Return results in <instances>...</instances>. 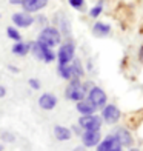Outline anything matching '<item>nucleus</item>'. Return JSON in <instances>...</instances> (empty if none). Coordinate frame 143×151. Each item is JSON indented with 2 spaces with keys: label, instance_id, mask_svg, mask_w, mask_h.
Returning a JSON list of instances; mask_svg holds the SVG:
<instances>
[{
  "label": "nucleus",
  "instance_id": "5",
  "mask_svg": "<svg viewBox=\"0 0 143 151\" xmlns=\"http://www.w3.org/2000/svg\"><path fill=\"white\" fill-rule=\"evenodd\" d=\"M79 125L82 128H85V131L88 129H100L102 127V120L97 117V116H82L79 119Z\"/></svg>",
  "mask_w": 143,
  "mask_h": 151
},
{
  "label": "nucleus",
  "instance_id": "7",
  "mask_svg": "<svg viewBox=\"0 0 143 151\" xmlns=\"http://www.w3.org/2000/svg\"><path fill=\"white\" fill-rule=\"evenodd\" d=\"M74 59V45L66 43L63 46H60L59 51V65H68Z\"/></svg>",
  "mask_w": 143,
  "mask_h": 151
},
{
  "label": "nucleus",
  "instance_id": "16",
  "mask_svg": "<svg viewBox=\"0 0 143 151\" xmlns=\"http://www.w3.org/2000/svg\"><path fill=\"white\" fill-rule=\"evenodd\" d=\"M92 31H94L95 36H99V37H105V36H108V34H109V31H111V26H109V25H106V23L97 22V23L94 25Z\"/></svg>",
  "mask_w": 143,
  "mask_h": 151
},
{
  "label": "nucleus",
  "instance_id": "30",
  "mask_svg": "<svg viewBox=\"0 0 143 151\" xmlns=\"http://www.w3.org/2000/svg\"><path fill=\"white\" fill-rule=\"evenodd\" d=\"M131 151H140V150H137V148H131Z\"/></svg>",
  "mask_w": 143,
  "mask_h": 151
},
{
  "label": "nucleus",
  "instance_id": "8",
  "mask_svg": "<svg viewBox=\"0 0 143 151\" xmlns=\"http://www.w3.org/2000/svg\"><path fill=\"white\" fill-rule=\"evenodd\" d=\"M85 147H95L100 140V129H88L82 136Z\"/></svg>",
  "mask_w": 143,
  "mask_h": 151
},
{
  "label": "nucleus",
  "instance_id": "13",
  "mask_svg": "<svg viewBox=\"0 0 143 151\" xmlns=\"http://www.w3.org/2000/svg\"><path fill=\"white\" fill-rule=\"evenodd\" d=\"M46 3H48V0H25L23 8L26 12H34V11L42 9Z\"/></svg>",
  "mask_w": 143,
  "mask_h": 151
},
{
  "label": "nucleus",
  "instance_id": "29",
  "mask_svg": "<svg viewBox=\"0 0 143 151\" xmlns=\"http://www.w3.org/2000/svg\"><path fill=\"white\" fill-rule=\"evenodd\" d=\"M72 151H85V148H83V147H79V148H76V150H72Z\"/></svg>",
  "mask_w": 143,
  "mask_h": 151
},
{
  "label": "nucleus",
  "instance_id": "10",
  "mask_svg": "<svg viewBox=\"0 0 143 151\" xmlns=\"http://www.w3.org/2000/svg\"><path fill=\"white\" fill-rule=\"evenodd\" d=\"M12 22H14L17 26H22V28H26V26L32 25L34 17L29 14V12H17V14L12 16Z\"/></svg>",
  "mask_w": 143,
  "mask_h": 151
},
{
  "label": "nucleus",
  "instance_id": "31",
  "mask_svg": "<svg viewBox=\"0 0 143 151\" xmlns=\"http://www.w3.org/2000/svg\"><path fill=\"white\" fill-rule=\"evenodd\" d=\"M0 150H2V147H0Z\"/></svg>",
  "mask_w": 143,
  "mask_h": 151
},
{
  "label": "nucleus",
  "instance_id": "22",
  "mask_svg": "<svg viewBox=\"0 0 143 151\" xmlns=\"http://www.w3.org/2000/svg\"><path fill=\"white\" fill-rule=\"evenodd\" d=\"M69 5L79 9V8H82V6H83V0H69Z\"/></svg>",
  "mask_w": 143,
  "mask_h": 151
},
{
  "label": "nucleus",
  "instance_id": "23",
  "mask_svg": "<svg viewBox=\"0 0 143 151\" xmlns=\"http://www.w3.org/2000/svg\"><path fill=\"white\" fill-rule=\"evenodd\" d=\"M29 86L32 88V90H39V88H40L39 80H36V79H29Z\"/></svg>",
  "mask_w": 143,
  "mask_h": 151
},
{
  "label": "nucleus",
  "instance_id": "18",
  "mask_svg": "<svg viewBox=\"0 0 143 151\" xmlns=\"http://www.w3.org/2000/svg\"><path fill=\"white\" fill-rule=\"evenodd\" d=\"M71 71H72V76H74V79H80L82 76H83V68H82V63H80V60H74V63L71 65Z\"/></svg>",
  "mask_w": 143,
  "mask_h": 151
},
{
  "label": "nucleus",
  "instance_id": "20",
  "mask_svg": "<svg viewBox=\"0 0 143 151\" xmlns=\"http://www.w3.org/2000/svg\"><path fill=\"white\" fill-rule=\"evenodd\" d=\"M6 32H8V37H11V39H14V40H20V34H19V31L17 29H14L12 26H9L8 29H6Z\"/></svg>",
  "mask_w": 143,
  "mask_h": 151
},
{
  "label": "nucleus",
  "instance_id": "19",
  "mask_svg": "<svg viewBox=\"0 0 143 151\" xmlns=\"http://www.w3.org/2000/svg\"><path fill=\"white\" fill-rule=\"evenodd\" d=\"M59 74L63 79H71L72 77V71H71V65H59Z\"/></svg>",
  "mask_w": 143,
  "mask_h": 151
},
{
  "label": "nucleus",
  "instance_id": "15",
  "mask_svg": "<svg viewBox=\"0 0 143 151\" xmlns=\"http://www.w3.org/2000/svg\"><path fill=\"white\" fill-rule=\"evenodd\" d=\"M54 134H56V137L59 140H68V139H71V136H72L71 129H68L66 127H60V125H57L54 128Z\"/></svg>",
  "mask_w": 143,
  "mask_h": 151
},
{
  "label": "nucleus",
  "instance_id": "27",
  "mask_svg": "<svg viewBox=\"0 0 143 151\" xmlns=\"http://www.w3.org/2000/svg\"><path fill=\"white\" fill-rule=\"evenodd\" d=\"M139 57H140V60L143 62V46L140 48V52H139Z\"/></svg>",
  "mask_w": 143,
  "mask_h": 151
},
{
  "label": "nucleus",
  "instance_id": "11",
  "mask_svg": "<svg viewBox=\"0 0 143 151\" xmlns=\"http://www.w3.org/2000/svg\"><path fill=\"white\" fill-rule=\"evenodd\" d=\"M39 105L42 109H52L57 105V97L54 94H43L39 99Z\"/></svg>",
  "mask_w": 143,
  "mask_h": 151
},
{
  "label": "nucleus",
  "instance_id": "6",
  "mask_svg": "<svg viewBox=\"0 0 143 151\" xmlns=\"http://www.w3.org/2000/svg\"><path fill=\"white\" fill-rule=\"evenodd\" d=\"M97 151H122V145L115 136H108L103 142L99 143Z\"/></svg>",
  "mask_w": 143,
  "mask_h": 151
},
{
  "label": "nucleus",
  "instance_id": "17",
  "mask_svg": "<svg viewBox=\"0 0 143 151\" xmlns=\"http://www.w3.org/2000/svg\"><path fill=\"white\" fill-rule=\"evenodd\" d=\"M31 50V45L29 43H17L12 46V52L17 54V56H26Z\"/></svg>",
  "mask_w": 143,
  "mask_h": 151
},
{
  "label": "nucleus",
  "instance_id": "24",
  "mask_svg": "<svg viewBox=\"0 0 143 151\" xmlns=\"http://www.w3.org/2000/svg\"><path fill=\"white\" fill-rule=\"evenodd\" d=\"M5 94H6L5 86H2V85H0V99H2V97H5Z\"/></svg>",
  "mask_w": 143,
  "mask_h": 151
},
{
  "label": "nucleus",
  "instance_id": "4",
  "mask_svg": "<svg viewBox=\"0 0 143 151\" xmlns=\"http://www.w3.org/2000/svg\"><path fill=\"white\" fill-rule=\"evenodd\" d=\"M88 100L95 106V108H100L106 104V94L105 91L99 86H92L91 91H89V96H88Z\"/></svg>",
  "mask_w": 143,
  "mask_h": 151
},
{
  "label": "nucleus",
  "instance_id": "28",
  "mask_svg": "<svg viewBox=\"0 0 143 151\" xmlns=\"http://www.w3.org/2000/svg\"><path fill=\"white\" fill-rule=\"evenodd\" d=\"M9 70H11L12 73H19V70H17V68H16V66H9Z\"/></svg>",
  "mask_w": 143,
  "mask_h": 151
},
{
  "label": "nucleus",
  "instance_id": "9",
  "mask_svg": "<svg viewBox=\"0 0 143 151\" xmlns=\"http://www.w3.org/2000/svg\"><path fill=\"white\" fill-rule=\"evenodd\" d=\"M103 119H105L108 123L119 122V119H120V109L115 106V105H108V106L103 109Z\"/></svg>",
  "mask_w": 143,
  "mask_h": 151
},
{
  "label": "nucleus",
  "instance_id": "2",
  "mask_svg": "<svg viewBox=\"0 0 143 151\" xmlns=\"http://www.w3.org/2000/svg\"><path fill=\"white\" fill-rule=\"evenodd\" d=\"M85 96H86V86L82 85L79 82V79H74L66 90V97L71 99V100L80 102V100L85 99Z\"/></svg>",
  "mask_w": 143,
  "mask_h": 151
},
{
  "label": "nucleus",
  "instance_id": "3",
  "mask_svg": "<svg viewBox=\"0 0 143 151\" xmlns=\"http://www.w3.org/2000/svg\"><path fill=\"white\" fill-rule=\"evenodd\" d=\"M31 48H32L34 56H36L37 59H40V60L46 62V63H49V62H52L54 59H56V56H54V52L51 51V48L45 46L43 43H40V42L34 43Z\"/></svg>",
  "mask_w": 143,
  "mask_h": 151
},
{
  "label": "nucleus",
  "instance_id": "26",
  "mask_svg": "<svg viewBox=\"0 0 143 151\" xmlns=\"http://www.w3.org/2000/svg\"><path fill=\"white\" fill-rule=\"evenodd\" d=\"M3 139H6V140H12L14 137H12V136H8V134H3Z\"/></svg>",
  "mask_w": 143,
  "mask_h": 151
},
{
  "label": "nucleus",
  "instance_id": "21",
  "mask_svg": "<svg viewBox=\"0 0 143 151\" xmlns=\"http://www.w3.org/2000/svg\"><path fill=\"white\" fill-rule=\"evenodd\" d=\"M100 12H102V5H97V6H94V8L91 9V16L92 17H99Z\"/></svg>",
  "mask_w": 143,
  "mask_h": 151
},
{
  "label": "nucleus",
  "instance_id": "14",
  "mask_svg": "<svg viewBox=\"0 0 143 151\" xmlns=\"http://www.w3.org/2000/svg\"><path fill=\"white\" fill-rule=\"evenodd\" d=\"M77 109H79V113H82L83 116H91L97 108H95L88 99H83V100L77 102Z\"/></svg>",
  "mask_w": 143,
  "mask_h": 151
},
{
  "label": "nucleus",
  "instance_id": "25",
  "mask_svg": "<svg viewBox=\"0 0 143 151\" xmlns=\"http://www.w3.org/2000/svg\"><path fill=\"white\" fill-rule=\"evenodd\" d=\"M9 2H11L12 5H19V3H22V5H23L25 0H9Z\"/></svg>",
  "mask_w": 143,
  "mask_h": 151
},
{
  "label": "nucleus",
  "instance_id": "12",
  "mask_svg": "<svg viewBox=\"0 0 143 151\" xmlns=\"http://www.w3.org/2000/svg\"><path fill=\"white\" fill-rule=\"evenodd\" d=\"M114 136L119 139L120 145H123V147H131V145H132V136H131V133H129L128 129L120 128V129H117V131H115Z\"/></svg>",
  "mask_w": 143,
  "mask_h": 151
},
{
  "label": "nucleus",
  "instance_id": "1",
  "mask_svg": "<svg viewBox=\"0 0 143 151\" xmlns=\"http://www.w3.org/2000/svg\"><path fill=\"white\" fill-rule=\"evenodd\" d=\"M60 39H62V36H60L59 29L52 28V26H48V28H45L42 32H40L39 42L43 43L48 48H52V46H57L60 43Z\"/></svg>",
  "mask_w": 143,
  "mask_h": 151
}]
</instances>
